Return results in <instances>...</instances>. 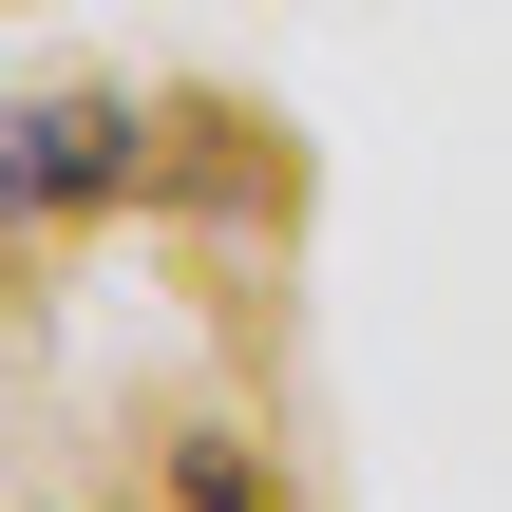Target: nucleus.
Instances as JSON below:
<instances>
[{
  "instance_id": "1",
  "label": "nucleus",
  "mask_w": 512,
  "mask_h": 512,
  "mask_svg": "<svg viewBox=\"0 0 512 512\" xmlns=\"http://www.w3.org/2000/svg\"><path fill=\"white\" fill-rule=\"evenodd\" d=\"M133 209L285 247V228H304V133H285L266 95H228V76H171V95H152V171H133Z\"/></svg>"
},
{
  "instance_id": "3",
  "label": "nucleus",
  "mask_w": 512,
  "mask_h": 512,
  "mask_svg": "<svg viewBox=\"0 0 512 512\" xmlns=\"http://www.w3.org/2000/svg\"><path fill=\"white\" fill-rule=\"evenodd\" d=\"M171 512H285V475L247 437H171Z\"/></svg>"
},
{
  "instance_id": "2",
  "label": "nucleus",
  "mask_w": 512,
  "mask_h": 512,
  "mask_svg": "<svg viewBox=\"0 0 512 512\" xmlns=\"http://www.w3.org/2000/svg\"><path fill=\"white\" fill-rule=\"evenodd\" d=\"M19 228H95V209H133V171H152V95H95V76H57V95H19Z\"/></svg>"
}]
</instances>
